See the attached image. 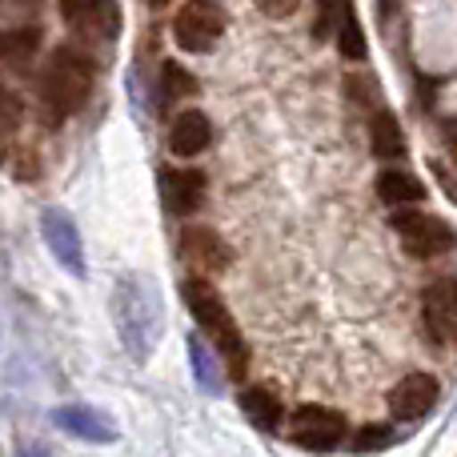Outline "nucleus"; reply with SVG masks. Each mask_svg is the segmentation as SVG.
I'll return each mask as SVG.
<instances>
[{
  "label": "nucleus",
  "mask_w": 457,
  "mask_h": 457,
  "mask_svg": "<svg viewBox=\"0 0 457 457\" xmlns=\"http://www.w3.org/2000/svg\"><path fill=\"white\" fill-rule=\"evenodd\" d=\"M301 8V0H257V12H265L269 21H289Z\"/></svg>",
  "instance_id": "nucleus-26"
},
{
  "label": "nucleus",
  "mask_w": 457,
  "mask_h": 457,
  "mask_svg": "<svg viewBox=\"0 0 457 457\" xmlns=\"http://www.w3.org/2000/svg\"><path fill=\"white\" fill-rule=\"evenodd\" d=\"M378 197H381V205H394V209L418 205V201H426V185H421L413 173H405V169H381Z\"/></svg>",
  "instance_id": "nucleus-18"
},
{
  "label": "nucleus",
  "mask_w": 457,
  "mask_h": 457,
  "mask_svg": "<svg viewBox=\"0 0 457 457\" xmlns=\"http://www.w3.org/2000/svg\"><path fill=\"white\" fill-rule=\"evenodd\" d=\"M389 442H394V434H389V426H378V421H370V426H361V429H357V437H353V450H357V453L386 450Z\"/></svg>",
  "instance_id": "nucleus-24"
},
{
  "label": "nucleus",
  "mask_w": 457,
  "mask_h": 457,
  "mask_svg": "<svg viewBox=\"0 0 457 457\" xmlns=\"http://www.w3.org/2000/svg\"><path fill=\"white\" fill-rule=\"evenodd\" d=\"M112 325H117L125 353L137 365L149 361L161 345V333H165V305H161L157 281H149L145 273L120 277L112 285Z\"/></svg>",
  "instance_id": "nucleus-1"
},
{
  "label": "nucleus",
  "mask_w": 457,
  "mask_h": 457,
  "mask_svg": "<svg viewBox=\"0 0 457 457\" xmlns=\"http://www.w3.org/2000/svg\"><path fill=\"white\" fill-rule=\"evenodd\" d=\"M217 349V345H213ZM213 349L205 345V341L193 333L189 337V361H193V378H197V386L205 389V394H213V397H221L225 394V373H221V361L225 357L221 353H213Z\"/></svg>",
  "instance_id": "nucleus-19"
},
{
  "label": "nucleus",
  "mask_w": 457,
  "mask_h": 457,
  "mask_svg": "<svg viewBox=\"0 0 457 457\" xmlns=\"http://www.w3.org/2000/svg\"><path fill=\"white\" fill-rule=\"evenodd\" d=\"M96 88V61L77 45H56L37 72V96L48 109V120H64L88 104Z\"/></svg>",
  "instance_id": "nucleus-2"
},
{
  "label": "nucleus",
  "mask_w": 457,
  "mask_h": 457,
  "mask_svg": "<svg viewBox=\"0 0 457 457\" xmlns=\"http://www.w3.org/2000/svg\"><path fill=\"white\" fill-rule=\"evenodd\" d=\"M341 8H345V0H317V24H313V37L317 40H329L333 32H337Z\"/></svg>",
  "instance_id": "nucleus-23"
},
{
  "label": "nucleus",
  "mask_w": 457,
  "mask_h": 457,
  "mask_svg": "<svg viewBox=\"0 0 457 457\" xmlns=\"http://www.w3.org/2000/svg\"><path fill=\"white\" fill-rule=\"evenodd\" d=\"M333 40H337L341 56H349V61H365V32H361V24H357L353 0H345V8H341V21H337Z\"/></svg>",
  "instance_id": "nucleus-21"
},
{
  "label": "nucleus",
  "mask_w": 457,
  "mask_h": 457,
  "mask_svg": "<svg viewBox=\"0 0 457 457\" xmlns=\"http://www.w3.org/2000/svg\"><path fill=\"white\" fill-rule=\"evenodd\" d=\"M389 225H394L397 241H402V249L410 253V257L418 261H434V257H445V253L453 249L457 233L453 225L445 221V217L437 213H426V209H413V205H402L394 217H389Z\"/></svg>",
  "instance_id": "nucleus-4"
},
{
  "label": "nucleus",
  "mask_w": 457,
  "mask_h": 457,
  "mask_svg": "<svg viewBox=\"0 0 457 457\" xmlns=\"http://www.w3.org/2000/svg\"><path fill=\"white\" fill-rule=\"evenodd\" d=\"M40 237H45L48 253L61 261V269L69 277H85L88 265H85V241H80V228L72 221L69 209L61 205H48L40 213Z\"/></svg>",
  "instance_id": "nucleus-8"
},
{
  "label": "nucleus",
  "mask_w": 457,
  "mask_h": 457,
  "mask_svg": "<svg viewBox=\"0 0 457 457\" xmlns=\"http://www.w3.org/2000/svg\"><path fill=\"white\" fill-rule=\"evenodd\" d=\"M61 21L80 45H109L120 37L117 0H61Z\"/></svg>",
  "instance_id": "nucleus-7"
},
{
  "label": "nucleus",
  "mask_w": 457,
  "mask_h": 457,
  "mask_svg": "<svg viewBox=\"0 0 457 457\" xmlns=\"http://www.w3.org/2000/svg\"><path fill=\"white\" fill-rule=\"evenodd\" d=\"M228 29V12L217 0H185L173 16V40L185 53H209Z\"/></svg>",
  "instance_id": "nucleus-5"
},
{
  "label": "nucleus",
  "mask_w": 457,
  "mask_h": 457,
  "mask_svg": "<svg viewBox=\"0 0 457 457\" xmlns=\"http://www.w3.org/2000/svg\"><path fill=\"white\" fill-rule=\"evenodd\" d=\"M370 149H373V157L378 161H402L405 153V133H402V125H397V117L381 104V109H373L370 112Z\"/></svg>",
  "instance_id": "nucleus-17"
},
{
  "label": "nucleus",
  "mask_w": 457,
  "mask_h": 457,
  "mask_svg": "<svg viewBox=\"0 0 457 457\" xmlns=\"http://www.w3.org/2000/svg\"><path fill=\"white\" fill-rule=\"evenodd\" d=\"M237 405H241L245 421H249L257 434H265V437H273L277 429H281V421H285L281 397H277L273 389H265V386H245L241 394H237Z\"/></svg>",
  "instance_id": "nucleus-15"
},
{
  "label": "nucleus",
  "mask_w": 457,
  "mask_h": 457,
  "mask_svg": "<svg viewBox=\"0 0 457 457\" xmlns=\"http://www.w3.org/2000/svg\"><path fill=\"white\" fill-rule=\"evenodd\" d=\"M442 397V386H437L434 373H405L394 389H389V413L397 421H421Z\"/></svg>",
  "instance_id": "nucleus-11"
},
{
  "label": "nucleus",
  "mask_w": 457,
  "mask_h": 457,
  "mask_svg": "<svg viewBox=\"0 0 457 457\" xmlns=\"http://www.w3.org/2000/svg\"><path fill=\"white\" fill-rule=\"evenodd\" d=\"M181 96H197V80L181 61L161 64V104H177Z\"/></svg>",
  "instance_id": "nucleus-20"
},
{
  "label": "nucleus",
  "mask_w": 457,
  "mask_h": 457,
  "mask_svg": "<svg viewBox=\"0 0 457 457\" xmlns=\"http://www.w3.org/2000/svg\"><path fill=\"white\" fill-rule=\"evenodd\" d=\"M209 141H213V125H209V117L201 109H181L173 120V129H169V153L181 161L189 157H201V153L209 149Z\"/></svg>",
  "instance_id": "nucleus-13"
},
{
  "label": "nucleus",
  "mask_w": 457,
  "mask_h": 457,
  "mask_svg": "<svg viewBox=\"0 0 457 457\" xmlns=\"http://www.w3.org/2000/svg\"><path fill=\"white\" fill-rule=\"evenodd\" d=\"M394 12H397V0H378V16H381V21H394Z\"/></svg>",
  "instance_id": "nucleus-28"
},
{
  "label": "nucleus",
  "mask_w": 457,
  "mask_h": 457,
  "mask_svg": "<svg viewBox=\"0 0 457 457\" xmlns=\"http://www.w3.org/2000/svg\"><path fill=\"white\" fill-rule=\"evenodd\" d=\"M345 93H349V101H357L361 109H370V112L386 104V96H381L378 80L365 77V72H361V77H349V80H345Z\"/></svg>",
  "instance_id": "nucleus-22"
},
{
  "label": "nucleus",
  "mask_w": 457,
  "mask_h": 457,
  "mask_svg": "<svg viewBox=\"0 0 457 457\" xmlns=\"http://www.w3.org/2000/svg\"><path fill=\"white\" fill-rule=\"evenodd\" d=\"M345 434H349L345 413L329 410V405H297L289 418L293 445H301V450H309V453L337 450V445L345 442Z\"/></svg>",
  "instance_id": "nucleus-6"
},
{
  "label": "nucleus",
  "mask_w": 457,
  "mask_h": 457,
  "mask_svg": "<svg viewBox=\"0 0 457 457\" xmlns=\"http://www.w3.org/2000/svg\"><path fill=\"white\" fill-rule=\"evenodd\" d=\"M149 8H165V4H173V0H145Z\"/></svg>",
  "instance_id": "nucleus-30"
},
{
  "label": "nucleus",
  "mask_w": 457,
  "mask_h": 457,
  "mask_svg": "<svg viewBox=\"0 0 457 457\" xmlns=\"http://www.w3.org/2000/svg\"><path fill=\"white\" fill-rule=\"evenodd\" d=\"M21 125V101L12 96V88L0 80V137H12Z\"/></svg>",
  "instance_id": "nucleus-25"
},
{
  "label": "nucleus",
  "mask_w": 457,
  "mask_h": 457,
  "mask_svg": "<svg viewBox=\"0 0 457 457\" xmlns=\"http://www.w3.org/2000/svg\"><path fill=\"white\" fill-rule=\"evenodd\" d=\"M445 137H450V145L457 149V120H450V125H445Z\"/></svg>",
  "instance_id": "nucleus-29"
},
{
  "label": "nucleus",
  "mask_w": 457,
  "mask_h": 457,
  "mask_svg": "<svg viewBox=\"0 0 457 457\" xmlns=\"http://www.w3.org/2000/svg\"><path fill=\"white\" fill-rule=\"evenodd\" d=\"M177 253H181V261L189 269H197V273H225L228 265H233V249L225 245L221 233H213V228H201V225H189L181 228V241H177Z\"/></svg>",
  "instance_id": "nucleus-10"
},
{
  "label": "nucleus",
  "mask_w": 457,
  "mask_h": 457,
  "mask_svg": "<svg viewBox=\"0 0 457 457\" xmlns=\"http://www.w3.org/2000/svg\"><path fill=\"white\" fill-rule=\"evenodd\" d=\"M53 426L64 429L69 437H85V442H112L117 437V426L93 405H61V410H53Z\"/></svg>",
  "instance_id": "nucleus-14"
},
{
  "label": "nucleus",
  "mask_w": 457,
  "mask_h": 457,
  "mask_svg": "<svg viewBox=\"0 0 457 457\" xmlns=\"http://www.w3.org/2000/svg\"><path fill=\"white\" fill-rule=\"evenodd\" d=\"M205 193H209V181L201 169H173V165L161 169V201H165L169 213L177 217L197 213L205 205Z\"/></svg>",
  "instance_id": "nucleus-12"
},
{
  "label": "nucleus",
  "mask_w": 457,
  "mask_h": 457,
  "mask_svg": "<svg viewBox=\"0 0 457 457\" xmlns=\"http://www.w3.org/2000/svg\"><path fill=\"white\" fill-rule=\"evenodd\" d=\"M181 301H185V309L193 313V321L201 325V333H205V337L217 345V353L225 357L228 378H245V370H249V345H245L241 329H237L225 297L213 289V281H209L205 273L181 277Z\"/></svg>",
  "instance_id": "nucleus-3"
},
{
  "label": "nucleus",
  "mask_w": 457,
  "mask_h": 457,
  "mask_svg": "<svg viewBox=\"0 0 457 457\" xmlns=\"http://www.w3.org/2000/svg\"><path fill=\"white\" fill-rule=\"evenodd\" d=\"M40 0H0V12L12 16V12H29V8H37Z\"/></svg>",
  "instance_id": "nucleus-27"
},
{
  "label": "nucleus",
  "mask_w": 457,
  "mask_h": 457,
  "mask_svg": "<svg viewBox=\"0 0 457 457\" xmlns=\"http://www.w3.org/2000/svg\"><path fill=\"white\" fill-rule=\"evenodd\" d=\"M421 321L434 345H457V281L442 277V281L426 285L421 293Z\"/></svg>",
  "instance_id": "nucleus-9"
},
{
  "label": "nucleus",
  "mask_w": 457,
  "mask_h": 457,
  "mask_svg": "<svg viewBox=\"0 0 457 457\" xmlns=\"http://www.w3.org/2000/svg\"><path fill=\"white\" fill-rule=\"evenodd\" d=\"M40 45H45V32L37 24H16V29H0V64L24 72L37 61Z\"/></svg>",
  "instance_id": "nucleus-16"
}]
</instances>
